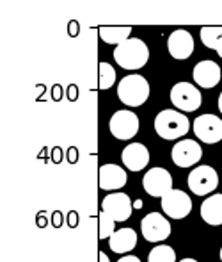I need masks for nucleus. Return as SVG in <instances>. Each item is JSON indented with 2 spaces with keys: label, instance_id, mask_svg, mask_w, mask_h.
Listing matches in <instances>:
<instances>
[{
  "label": "nucleus",
  "instance_id": "23",
  "mask_svg": "<svg viewBox=\"0 0 222 262\" xmlns=\"http://www.w3.org/2000/svg\"><path fill=\"white\" fill-rule=\"evenodd\" d=\"M114 223L116 221L114 220H110L109 216H107L105 212H102L98 216V230H100V239H107V237H110V235L114 234Z\"/></svg>",
  "mask_w": 222,
  "mask_h": 262
},
{
  "label": "nucleus",
  "instance_id": "10",
  "mask_svg": "<svg viewBox=\"0 0 222 262\" xmlns=\"http://www.w3.org/2000/svg\"><path fill=\"white\" fill-rule=\"evenodd\" d=\"M162 210L171 220H183L192 212V200L185 191L171 189L162 198Z\"/></svg>",
  "mask_w": 222,
  "mask_h": 262
},
{
  "label": "nucleus",
  "instance_id": "29",
  "mask_svg": "<svg viewBox=\"0 0 222 262\" xmlns=\"http://www.w3.org/2000/svg\"><path fill=\"white\" fill-rule=\"evenodd\" d=\"M217 54H219V57L222 59V45L219 47V50H217Z\"/></svg>",
  "mask_w": 222,
  "mask_h": 262
},
{
  "label": "nucleus",
  "instance_id": "16",
  "mask_svg": "<svg viewBox=\"0 0 222 262\" xmlns=\"http://www.w3.org/2000/svg\"><path fill=\"white\" fill-rule=\"evenodd\" d=\"M121 161L130 171H140L150 162V150L142 143H130L128 146H125Z\"/></svg>",
  "mask_w": 222,
  "mask_h": 262
},
{
  "label": "nucleus",
  "instance_id": "12",
  "mask_svg": "<svg viewBox=\"0 0 222 262\" xmlns=\"http://www.w3.org/2000/svg\"><path fill=\"white\" fill-rule=\"evenodd\" d=\"M132 200L125 193H110L103 198L102 212L114 221H127L132 216Z\"/></svg>",
  "mask_w": 222,
  "mask_h": 262
},
{
  "label": "nucleus",
  "instance_id": "1",
  "mask_svg": "<svg viewBox=\"0 0 222 262\" xmlns=\"http://www.w3.org/2000/svg\"><path fill=\"white\" fill-rule=\"evenodd\" d=\"M190 128V121L183 113H178L176 109H164L155 118V130L162 139L176 141L183 138Z\"/></svg>",
  "mask_w": 222,
  "mask_h": 262
},
{
  "label": "nucleus",
  "instance_id": "25",
  "mask_svg": "<svg viewBox=\"0 0 222 262\" xmlns=\"http://www.w3.org/2000/svg\"><path fill=\"white\" fill-rule=\"evenodd\" d=\"M98 259H100V262H110V260H109V257H107L103 252H100V253H98Z\"/></svg>",
  "mask_w": 222,
  "mask_h": 262
},
{
  "label": "nucleus",
  "instance_id": "4",
  "mask_svg": "<svg viewBox=\"0 0 222 262\" xmlns=\"http://www.w3.org/2000/svg\"><path fill=\"white\" fill-rule=\"evenodd\" d=\"M188 187L194 194L198 196H206L212 191L217 189V184H219V175L212 166H198L190 171L188 175Z\"/></svg>",
  "mask_w": 222,
  "mask_h": 262
},
{
  "label": "nucleus",
  "instance_id": "14",
  "mask_svg": "<svg viewBox=\"0 0 222 262\" xmlns=\"http://www.w3.org/2000/svg\"><path fill=\"white\" fill-rule=\"evenodd\" d=\"M192 77H194V82L198 86L205 88V90L215 88L220 80V66L217 62L206 59V61H201L194 66Z\"/></svg>",
  "mask_w": 222,
  "mask_h": 262
},
{
  "label": "nucleus",
  "instance_id": "6",
  "mask_svg": "<svg viewBox=\"0 0 222 262\" xmlns=\"http://www.w3.org/2000/svg\"><path fill=\"white\" fill-rule=\"evenodd\" d=\"M110 134L121 141H128L139 132V116L128 109L117 111L112 114L109 121Z\"/></svg>",
  "mask_w": 222,
  "mask_h": 262
},
{
  "label": "nucleus",
  "instance_id": "22",
  "mask_svg": "<svg viewBox=\"0 0 222 262\" xmlns=\"http://www.w3.org/2000/svg\"><path fill=\"white\" fill-rule=\"evenodd\" d=\"M116 82V70L109 64V62H100V80L98 88L100 90H109Z\"/></svg>",
  "mask_w": 222,
  "mask_h": 262
},
{
  "label": "nucleus",
  "instance_id": "28",
  "mask_svg": "<svg viewBox=\"0 0 222 262\" xmlns=\"http://www.w3.org/2000/svg\"><path fill=\"white\" fill-rule=\"evenodd\" d=\"M180 262H198V260H195V259H181Z\"/></svg>",
  "mask_w": 222,
  "mask_h": 262
},
{
  "label": "nucleus",
  "instance_id": "30",
  "mask_svg": "<svg viewBox=\"0 0 222 262\" xmlns=\"http://www.w3.org/2000/svg\"><path fill=\"white\" fill-rule=\"evenodd\" d=\"M220 260H222V248H220Z\"/></svg>",
  "mask_w": 222,
  "mask_h": 262
},
{
  "label": "nucleus",
  "instance_id": "13",
  "mask_svg": "<svg viewBox=\"0 0 222 262\" xmlns=\"http://www.w3.org/2000/svg\"><path fill=\"white\" fill-rule=\"evenodd\" d=\"M167 50L175 59H188L194 54V38L185 29H176L167 39Z\"/></svg>",
  "mask_w": 222,
  "mask_h": 262
},
{
  "label": "nucleus",
  "instance_id": "26",
  "mask_svg": "<svg viewBox=\"0 0 222 262\" xmlns=\"http://www.w3.org/2000/svg\"><path fill=\"white\" fill-rule=\"evenodd\" d=\"M219 111L222 113V91H220V95H219Z\"/></svg>",
  "mask_w": 222,
  "mask_h": 262
},
{
  "label": "nucleus",
  "instance_id": "8",
  "mask_svg": "<svg viewBox=\"0 0 222 262\" xmlns=\"http://www.w3.org/2000/svg\"><path fill=\"white\" fill-rule=\"evenodd\" d=\"M142 187L150 196L164 198L172 189V177L165 168H151L142 177Z\"/></svg>",
  "mask_w": 222,
  "mask_h": 262
},
{
  "label": "nucleus",
  "instance_id": "19",
  "mask_svg": "<svg viewBox=\"0 0 222 262\" xmlns=\"http://www.w3.org/2000/svg\"><path fill=\"white\" fill-rule=\"evenodd\" d=\"M130 34H132V27H100V38L103 39L105 43L109 45H121L125 43L127 39H130Z\"/></svg>",
  "mask_w": 222,
  "mask_h": 262
},
{
  "label": "nucleus",
  "instance_id": "15",
  "mask_svg": "<svg viewBox=\"0 0 222 262\" xmlns=\"http://www.w3.org/2000/svg\"><path fill=\"white\" fill-rule=\"evenodd\" d=\"M98 184L103 191H117L127 184V171L117 164H103L98 171Z\"/></svg>",
  "mask_w": 222,
  "mask_h": 262
},
{
  "label": "nucleus",
  "instance_id": "27",
  "mask_svg": "<svg viewBox=\"0 0 222 262\" xmlns=\"http://www.w3.org/2000/svg\"><path fill=\"white\" fill-rule=\"evenodd\" d=\"M140 207H142V202L137 200V202H135V209H140Z\"/></svg>",
  "mask_w": 222,
  "mask_h": 262
},
{
  "label": "nucleus",
  "instance_id": "21",
  "mask_svg": "<svg viewBox=\"0 0 222 262\" xmlns=\"http://www.w3.org/2000/svg\"><path fill=\"white\" fill-rule=\"evenodd\" d=\"M147 262H176V253L171 246L158 245L150 252Z\"/></svg>",
  "mask_w": 222,
  "mask_h": 262
},
{
  "label": "nucleus",
  "instance_id": "17",
  "mask_svg": "<svg viewBox=\"0 0 222 262\" xmlns=\"http://www.w3.org/2000/svg\"><path fill=\"white\" fill-rule=\"evenodd\" d=\"M137 234L133 228H119L109 237V246L116 253H128L135 248Z\"/></svg>",
  "mask_w": 222,
  "mask_h": 262
},
{
  "label": "nucleus",
  "instance_id": "2",
  "mask_svg": "<svg viewBox=\"0 0 222 262\" xmlns=\"http://www.w3.org/2000/svg\"><path fill=\"white\" fill-rule=\"evenodd\" d=\"M114 59L123 70H139L150 59V49L139 38H130L114 49Z\"/></svg>",
  "mask_w": 222,
  "mask_h": 262
},
{
  "label": "nucleus",
  "instance_id": "24",
  "mask_svg": "<svg viewBox=\"0 0 222 262\" xmlns=\"http://www.w3.org/2000/svg\"><path fill=\"white\" fill-rule=\"evenodd\" d=\"M117 262H140L139 257H135V255H125V257H121Z\"/></svg>",
  "mask_w": 222,
  "mask_h": 262
},
{
  "label": "nucleus",
  "instance_id": "18",
  "mask_svg": "<svg viewBox=\"0 0 222 262\" xmlns=\"http://www.w3.org/2000/svg\"><path fill=\"white\" fill-rule=\"evenodd\" d=\"M201 217L205 223L212 225V227H219L222 225V194H212L201 204Z\"/></svg>",
  "mask_w": 222,
  "mask_h": 262
},
{
  "label": "nucleus",
  "instance_id": "11",
  "mask_svg": "<svg viewBox=\"0 0 222 262\" xmlns=\"http://www.w3.org/2000/svg\"><path fill=\"white\" fill-rule=\"evenodd\" d=\"M172 162L180 168H190L198 164L203 157V148L199 146L198 141L194 139H181L178 141L171 150Z\"/></svg>",
  "mask_w": 222,
  "mask_h": 262
},
{
  "label": "nucleus",
  "instance_id": "3",
  "mask_svg": "<svg viewBox=\"0 0 222 262\" xmlns=\"http://www.w3.org/2000/svg\"><path fill=\"white\" fill-rule=\"evenodd\" d=\"M117 97L128 107H140L150 97V84L142 75H127L117 84Z\"/></svg>",
  "mask_w": 222,
  "mask_h": 262
},
{
  "label": "nucleus",
  "instance_id": "9",
  "mask_svg": "<svg viewBox=\"0 0 222 262\" xmlns=\"http://www.w3.org/2000/svg\"><path fill=\"white\" fill-rule=\"evenodd\" d=\"M194 134L206 145L222 141V120L215 114H201L194 120Z\"/></svg>",
  "mask_w": 222,
  "mask_h": 262
},
{
  "label": "nucleus",
  "instance_id": "7",
  "mask_svg": "<svg viewBox=\"0 0 222 262\" xmlns=\"http://www.w3.org/2000/svg\"><path fill=\"white\" fill-rule=\"evenodd\" d=\"M140 232L150 243H162L171 235V223L160 212H150L140 221Z\"/></svg>",
  "mask_w": 222,
  "mask_h": 262
},
{
  "label": "nucleus",
  "instance_id": "20",
  "mask_svg": "<svg viewBox=\"0 0 222 262\" xmlns=\"http://www.w3.org/2000/svg\"><path fill=\"white\" fill-rule=\"evenodd\" d=\"M201 41L205 43V47L212 50H219L222 45V27H203L201 29Z\"/></svg>",
  "mask_w": 222,
  "mask_h": 262
},
{
  "label": "nucleus",
  "instance_id": "5",
  "mask_svg": "<svg viewBox=\"0 0 222 262\" xmlns=\"http://www.w3.org/2000/svg\"><path fill=\"white\" fill-rule=\"evenodd\" d=\"M201 91L190 82H178L171 90V102L183 113H194L201 107Z\"/></svg>",
  "mask_w": 222,
  "mask_h": 262
}]
</instances>
